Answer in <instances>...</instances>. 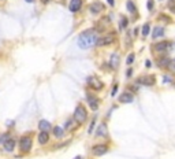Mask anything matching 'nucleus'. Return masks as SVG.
I'll return each mask as SVG.
<instances>
[{
	"mask_svg": "<svg viewBox=\"0 0 175 159\" xmlns=\"http://www.w3.org/2000/svg\"><path fill=\"white\" fill-rule=\"evenodd\" d=\"M97 39H99V36H97L96 30H85L79 34L78 37V47L79 48H82V50H88V48H92L93 45H96L97 42Z\"/></svg>",
	"mask_w": 175,
	"mask_h": 159,
	"instance_id": "f257e3e1",
	"label": "nucleus"
},
{
	"mask_svg": "<svg viewBox=\"0 0 175 159\" xmlns=\"http://www.w3.org/2000/svg\"><path fill=\"white\" fill-rule=\"evenodd\" d=\"M88 118V113H86V108L82 106V104H78L77 108L74 111V119L75 122H78V124H84Z\"/></svg>",
	"mask_w": 175,
	"mask_h": 159,
	"instance_id": "f03ea898",
	"label": "nucleus"
},
{
	"mask_svg": "<svg viewBox=\"0 0 175 159\" xmlns=\"http://www.w3.org/2000/svg\"><path fill=\"white\" fill-rule=\"evenodd\" d=\"M33 147V140L30 136H23L19 140V148H21L22 152H29Z\"/></svg>",
	"mask_w": 175,
	"mask_h": 159,
	"instance_id": "7ed1b4c3",
	"label": "nucleus"
},
{
	"mask_svg": "<svg viewBox=\"0 0 175 159\" xmlns=\"http://www.w3.org/2000/svg\"><path fill=\"white\" fill-rule=\"evenodd\" d=\"M115 40V34L114 33H110V34H105V36H101L100 39H97L96 45L97 47H104V45H110L112 44Z\"/></svg>",
	"mask_w": 175,
	"mask_h": 159,
	"instance_id": "20e7f679",
	"label": "nucleus"
},
{
	"mask_svg": "<svg viewBox=\"0 0 175 159\" xmlns=\"http://www.w3.org/2000/svg\"><path fill=\"white\" fill-rule=\"evenodd\" d=\"M86 82H88V85H89L90 88H93V89H96V91H99V89H101L104 86V84L99 80L97 77H89L88 80H86Z\"/></svg>",
	"mask_w": 175,
	"mask_h": 159,
	"instance_id": "39448f33",
	"label": "nucleus"
},
{
	"mask_svg": "<svg viewBox=\"0 0 175 159\" xmlns=\"http://www.w3.org/2000/svg\"><path fill=\"white\" fill-rule=\"evenodd\" d=\"M92 152H93V154H94L96 156L104 155V154H107V152H108V145H105V144H97V145H93Z\"/></svg>",
	"mask_w": 175,
	"mask_h": 159,
	"instance_id": "423d86ee",
	"label": "nucleus"
},
{
	"mask_svg": "<svg viewBox=\"0 0 175 159\" xmlns=\"http://www.w3.org/2000/svg\"><path fill=\"white\" fill-rule=\"evenodd\" d=\"M103 10H104V6L100 1H94V3L90 4V12L92 14H100Z\"/></svg>",
	"mask_w": 175,
	"mask_h": 159,
	"instance_id": "0eeeda50",
	"label": "nucleus"
},
{
	"mask_svg": "<svg viewBox=\"0 0 175 159\" xmlns=\"http://www.w3.org/2000/svg\"><path fill=\"white\" fill-rule=\"evenodd\" d=\"M138 84L147 85V86H152L155 84V77L153 75H147V77H141L138 78Z\"/></svg>",
	"mask_w": 175,
	"mask_h": 159,
	"instance_id": "6e6552de",
	"label": "nucleus"
},
{
	"mask_svg": "<svg viewBox=\"0 0 175 159\" xmlns=\"http://www.w3.org/2000/svg\"><path fill=\"white\" fill-rule=\"evenodd\" d=\"M81 6H82V0H71V3L68 6L71 12H78L81 10Z\"/></svg>",
	"mask_w": 175,
	"mask_h": 159,
	"instance_id": "1a4fd4ad",
	"label": "nucleus"
},
{
	"mask_svg": "<svg viewBox=\"0 0 175 159\" xmlns=\"http://www.w3.org/2000/svg\"><path fill=\"white\" fill-rule=\"evenodd\" d=\"M170 41H160V42H157L156 45H155V50L157 51V52H164L166 50H168L170 48Z\"/></svg>",
	"mask_w": 175,
	"mask_h": 159,
	"instance_id": "9d476101",
	"label": "nucleus"
},
{
	"mask_svg": "<svg viewBox=\"0 0 175 159\" xmlns=\"http://www.w3.org/2000/svg\"><path fill=\"white\" fill-rule=\"evenodd\" d=\"M86 99H88V103H89V106L92 110L99 108V100H97V97H94L92 95H86Z\"/></svg>",
	"mask_w": 175,
	"mask_h": 159,
	"instance_id": "9b49d317",
	"label": "nucleus"
},
{
	"mask_svg": "<svg viewBox=\"0 0 175 159\" xmlns=\"http://www.w3.org/2000/svg\"><path fill=\"white\" fill-rule=\"evenodd\" d=\"M133 100H134V96L129 92H125L119 96V102L121 103H131Z\"/></svg>",
	"mask_w": 175,
	"mask_h": 159,
	"instance_id": "f8f14e48",
	"label": "nucleus"
},
{
	"mask_svg": "<svg viewBox=\"0 0 175 159\" xmlns=\"http://www.w3.org/2000/svg\"><path fill=\"white\" fill-rule=\"evenodd\" d=\"M96 134H97V136H100V137H105V136L108 134L107 125H105V124H99V127H97V130H96Z\"/></svg>",
	"mask_w": 175,
	"mask_h": 159,
	"instance_id": "ddd939ff",
	"label": "nucleus"
},
{
	"mask_svg": "<svg viewBox=\"0 0 175 159\" xmlns=\"http://www.w3.org/2000/svg\"><path fill=\"white\" fill-rule=\"evenodd\" d=\"M3 145H4V149H6V151L11 152L15 148V140L14 138H7V140L3 143Z\"/></svg>",
	"mask_w": 175,
	"mask_h": 159,
	"instance_id": "4468645a",
	"label": "nucleus"
},
{
	"mask_svg": "<svg viewBox=\"0 0 175 159\" xmlns=\"http://www.w3.org/2000/svg\"><path fill=\"white\" fill-rule=\"evenodd\" d=\"M48 140H49V134H48V132H40L38 133V143L40 144L41 145L46 144Z\"/></svg>",
	"mask_w": 175,
	"mask_h": 159,
	"instance_id": "2eb2a0df",
	"label": "nucleus"
},
{
	"mask_svg": "<svg viewBox=\"0 0 175 159\" xmlns=\"http://www.w3.org/2000/svg\"><path fill=\"white\" fill-rule=\"evenodd\" d=\"M164 36V28H161V26H156L153 29V33H152V37L153 39H159V37H163Z\"/></svg>",
	"mask_w": 175,
	"mask_h": 159,
	"instance_id": "dca6fc26",
	"label": "nucleus"
},
{
	"mask_svg": "<svg viewBox=\"0 0 175 159\" xmlns=\"http://www.w3.org/2000/svg\"><path fill=\"white\" fill-rule=\"evenodd\" d=\"M119 64V55L118 53H112L110 58V66L112 67V69H116Z\"/></svg>",
	"mask_w": 175,
	"mask_h": 159,
	"instance_id": "f3484780",
	"label": "nucleus"
},
{
	"mask_svg": "<svg viewBox=\"0 0 175 159\" xmlns=\"http://www.w3.org/2000/svg\"><path fill=\"white\" fill-rule=\"evenodd\" d=\"M38 127L41 129V132H48L51 129V124L48 122V121H45V119H41L38 122Z\"/></svg>",
	"mask_w": 175,
	"mask_h": 159,
	"instance_id": "a211bd4d",
	"label": "nucleus"
},
{
	"mask_svg": "<svg viewBox=\"0 0 175 159\" xmlns=\"http://www.w3.org/2000/svg\"><path fill=\"white\" fill-rule=\"evenodd\" d=\"M52 132H54V136L56 138H62L65 136V132H63V129H62L60 126H55L54 129H52Z\"/></svg>",
	"mask_w": 175,
	"mask_h": 159,
	"instance_id": "6ab92c4d",
	"label": "nucleus"
},
{
	"mask_svg": "<svg viewBox=\"0 0 175 159\" xmlns=\"http://www.w3.org/2000/svg\"><path fill=\"white\" fill-rule=\"evenodd\" d=\"M168 63H170V58H160L157 60V64L160 67H168Z\"/></svg>",
	"mask_w": 175,
	"mask_h": 159,
	"instance_id": "aec40b11",
	"label": "nucleus"
},
{
	"mask_svg": "<svg viewBox=\"0 0 175 159\" xmlns=\"http://www.w3.org/2000/svg\"><path fill=\"white\" fill-rule=\"evenodd\" d=\"M126 7H127V10H129L130 12H133V14L137 12V8H136V6H134V3H133L131 0H129V1L126 3Z\"/></svg>",
	"mask_w": 175,
	"mask_h": 159,
	"instance_id": "412c9836",
	"label": "nucleus"
},
{
	"mask_svg": "<svg viewBox=\"0 0 175 159\" xmlns=\"http://www.w3.org/2000/svg\"><path fill=\"white\" fill-rule=\"evenodd\" d=\"M74 122H75V119H68L67 122L65 124V127H66V129H68V130H71V129H74V126L77 125V124H74Z\"/></svg>",
	"mask_w": 175,
	"mask_h": 159,
	"instance_id": "4be33fe9",
	"label": "nucleus"
},
{
	"mask_svg": "<svg viewBox=\"0 0 175 159\" xmlns=\"http://www.w3.org/2000/svg\"><path fill=\"white\" fill-rule=\"evenodd\" d=\"M149 32H150V25L149 23H145V25L142 26V36L147 37V36L149 34Z\"/></svg>",
	"mask_w": 175,
	"mask_h": 159,
	"instance_id": "5701e85b",
	"label": "nucleus"
},
{
	"mask_svg": "<svg viewBox=\"0 0 175 159\" xmlns=\"http://www.w3.org/2000/svg\"><path fill=\"white\" fill-rule=\"evenodd\" d=\"M127 23H129L127 18H126V17H122V18H121V29H125L126 26H127Z\"/></svg>",
	"mask_w": 175,
	"mask_h": 159,
	"instance_id": "b1692460",
	"label": "nucleus"
},
{
	"mask_svg": "<svg viewBox=\"0 0 175 159\" xmlns=\"http://www.w3.org/2000/svg\"><path fill=\"white\" fill-rule=\"evenodd\" d=\"M168 69L172 71H175V59H171L170 60V63H168Z\"/></svg>",
	"mask_w": 175,
	"mask_h": 159,
	"instance_id": "393cba45",
	"label": "nucleus"
},
{
	"mask_svg": "<svg viewBox=\"0 0 175 159\" xmlns=\"http://www.w3.org/2000/svg\"><path fill=\"white\" fill-rule=\"evenodd\" d=\"M126 62H127V64L133 63V62H134V53H130L129 56H127V60H126Z\"/></svg>",
	"mask_w": 175,
	"mask_h": 159,
	"instance_id": "a878e982",
	"label": "nucleus"
},
{
	"mask_svg": "<svg viewBox=\"0 0 175 159\" xmlns=\"http://www.w3.org/2000/svg\"><path fill=\"white\" fill-rule=\"evenodd\" d=\"M168 8L172 11H175V0H170V3H168Z\"/></svg>",
	"mask_w": 175,
	"mask_h": 159,
	"instance_id": "bb28decb",
	"label": "nucleus"
},
{
	"mask_svg": "<svg viewBox=\"0 0 175 159\" xmlns=\"http://www.w3.org/2000/svg\"><path fill=\"white\" fill-rule=\"evenodd\" d=\"M157 19H159V21H164V22H170V21H171V19H170V18L164 17V15H160V17L157 18Z\"/></svg>",
	"mask_w": 175,
	"mask_h": 159,
	"instance_id": "cd10ccee",
	"label": "nucleus"
},
{
	"mask_svg": "<svg viewBox=\"0 0 175 159\" xmlns=\"http://www.w3.org/2000/svg\"><path fill=\"white\" fill-rule=\"evenodd\" d=\"M147 7H148V10H152V8H153V0H148Z\"/></svg>",
	"mask_w": 175,
	"mask_h": 159,
	"instance_id": "c85d7f7f",
	"label": "nucleus"
},
{
	"mask_svg": "<svg viewBox=\"0 0 175 159\" xmlns=\"http://www.w3.org/2000/svg\"><path fill=\"white\" fill-rule=\"evenodd\" d=\"M116 91H118V85H115L114 88H112V96H114L115 93H116Z\"/></svg>",
	"mask_w": 175,
	"mask_h": 159,
	"instance_id": "c756f323",
	"label": "nucleus"
},
{
	"mask_svg": "<svg viewBox=\"0 0 175 159\" xmlns=\"http://www.w3.org/2000/svg\"><path fill=\"white\" fill-rule=\"evenodd\" d=\"M107 1H108V4H110L111 7H114L115 6V0H107Z\"/></svg>",
	"mask_w": 175,
	"mask_h": 159,
	"instance_id": "7c9ffc66",
	"label": "nucleus"
},
{
	"mask_svg": "<svg viewBox=\"0 0 175 159\" xmlns=\"http://www.w3.org/2000/svg\"><path fill=\"white\" fill-rule=\"evenodd\" d=\"M164 82H171V77H168V75H164Z\"/></svg>",
	"mask_w": 175,
	"mask_h": 159,
	"instance_id": "2f4dec72",
	"label": "nucleus"
},
{
	"mask_svg": "<svg viewBox=\"0 0 175 159\" xmlns=\"http://www.w3.org/2000/svg\"><path fill=\"white\" fill-rule=\"evenodd\" d=\"M93 126H94V121H93L92 124H90V127H89V133H90V132L93 130Z\"/></svg>",
	"mask_w": 175,
	"mask_h": 159,
	"instance_id": "473e14b6",
	"label": "nucleus"
},
{
	"mask_svg": "<svg viewBox=\"0 0 175 159\" xmlns=\"http://www.w3.org/2000/svg\"><path fill=\"white\" fill-rule=\"evenodd\" d=\"M49 1H51V0H41V3H43V4H48Z\"/></svg>",
	"mask_w": 175,
	"mask_h": 159,
	"instance_id": "72a5a7b5",
	"label": "nucleus"
},
{
	"mask_svg": "<svg viewBox=\"0 0 175 159\" xmlns=\"http://www.w3.org/2000/svg\"><path fill=\"white\" fill-rule=\"evenodd\" d=\"M131 73H133V70H131V69H129V71H127V75L130 77V75H131Z\"/></svg>",
	"mask_w": 175,
	"mask_h": 159,
	"instance_id": "f704fd0d",
	"label": "nucleus"
},
{
	"mask_svg": "<svg viewBox=\"0 0 175 159\" xmlns=\"http://www.w3.org/2000/svg\"><path fill=\"white\" fill-rule=\"evenodd\" d=\"M145 64H147V67H149L150 66V62H149V60H147V62H145Z\"/></svg>",
	"mask_w": 175,
	"mask_h": 159,
	"instance_id": "c9c22d12",
	"label": "nucleus"
},
{
	"mask_svg": "<svg viewBox=\"0 0 175 159\" xmlns=\"http://www.w3.org/2000/svg\"><path fill=\"white\" fill-rule=\"evenodd\" d=\"M28 3H34V0H26Z\"/></svg>",
	"mask_w": 175,
	"mask_h": 159,
	"instance_id": "e433bc0d",
	"label": "nucleus"
}]
</instances>
